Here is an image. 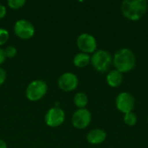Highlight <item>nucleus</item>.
Listing matches in <instances>:
<instances>
[{
  "label": "nucleus",
  "instance_id": "nucleus-1",
  "mask_svg": "<svg viewBox=\"0 0 148 148\" xmlns=\"http://www.w3.org/2000/svg\"><path fill=\"white\" fill-rule=\"evenodd\" d=\"M148 9L146 0H125L121 3V13L131 21H138L144 16Z\"/></svg>",
  "mask_w": 148,
  "mask_h": 148
},
{
  "label": "nucleus",
  "instance_id": "nucleus-2",
  "mask_svg": "<svg viewBox=\"0 0 148 148\" xmlns=\"http://www.w3.org/2000/svg\"><path fill=\"white\" fill-rule=\"evenodd\" d=\"M113 63L116 70L123 74L129 72L134 69L136 64V58L131 49L127 48H123L119 49L114 54Z\"/></svg>",
  "mask_w": 148,
  "mask_h": 148
},
{
  "label": "nucleus",
  "instance_id": "nucleus-3",
  "mask_svg": "<svg viewBox=\"0 0 148 148\" xmlns=\"http://www.w3.org/2000/svg\"><path fill=\"white\" fill-rule=\"evenodd\" d=\"M48 92V85L46 82L36 79L29 83L25 90L26 98L30 101H37L42 99Z\"/></svg>",
  "mask_w": 148,
  "mask_h": 148
},
{
  "label": "nucleus",
  "instance_id": "nucleus-4",
  "mask_svg": "<svg viewBox=\"0 0 148 148\" xmlns=\"http://www.w3.org/2000/svg\"><path fill=\"white\" fill-rule=\"evenodd\" d=\"M90 62L96 71L104 73L110 68L112 63V56L107 50L100 49L93 53Z\"/></svg>",
  "mask_w": 148,
  "mask_h": 148
},
{
  "label": "nucleus",
  "instance_id": "nucleus-5",
  "mask_svg": "<svg viewBox=\"0 0 148 148\" xmlns=\"http://www.w3.org/2000/svg\"><path fill=\"white\" fill-rule=\"evenodd\" d=\"M13 30L15 35L22 40L30 39L35 35V27L27 19L17 20L14 24Z\"/></svg>",
  "mask_w": 148,
  "mask_h": 148
},
{
  "label": "nucleus",
  "instance_id": "nucleus-6",
  "mask_svg": "<svg viewBox=\"0 0 148 148\" xmlns=\"http://www.w3.org/2000/svg\"><path fill=\"white\" fill-rule=\"evenodd\" d=\"M65 112L59 107H54L49 109L44 116L45 124L49 127H57L63 124L65 121Z\"/></svg>",
  "mask_w": 148,
  "mask_h": 148
},
{
  "label": "nucleus",
  "instance_id": "nucleus-7",
  "mask_svg": "<svg viewBox=\"0 0 148 148\" xmlns=\"http://www.w3.org/2000/svg\"><path fill=\"white\" fill-rule=\"evenodd\" d=\"M76 44L81 52L88 55L95 53L97 49V42L95 37L88 33L81 34L77 37Z\"/></svg>",
  "mask_w": 148,
  "mask_h": 148
},
{
  "label": "nucleus",
  "instance_id": "nucleus-8",
  "mask_svg": "<svg viewBox=\"0 0 148 148\" xmlns=\"http://www.w3.org/2000/svg\"><path fill=\"white\" fill-rule=\"evenodd\" d=\"M115 106L120 112L127 114L134 110L135 107V100L131 94L122 92L117 95L115 99Z\"/></svg>",
  "mask_w": 148,
  "mask_h": 148
},
{
  "label": "nucleus",
  "instance_id": "nucleus-9",
  "mask_svg": "<svg viewBox=\"0 0 148 148\" xmlns=\"http://www.w3.org/2000/svg\"><path fill=\"white\" fill-rule=\"evenodd\" d=\"M79 80L76 75L71 72H66L62 74L57 81L58 87L64 92H72L78 87Z\"/></svg>",
  "mask_w": 148,
  "mask_h": 148
},
{
  "label": "nucleus",
  "instance_id": "nucleus-10",
  "mask_svg": "<svg viewBox=\"0 0 148 148\" xmlns=\"http://www.w3.org/2000/svg\"><path fill=\"white\" fill-rule=\"evenodd\" d=\"M92 121V114L87 108L77 109L72 116V125L77 129H84L88 127Z\"/></svg>",
  "mask_w": 148,
  "mask_h": 148
},
{
  "label": "nucleus",
  "instance_id": "nucleus-11",
  "mask_svg": "<svg viewBox=\"0 0 148 148\" xmlns=\"http://www.w3.org/2000/svg\"><path fill=\"white\" fill-rule=\"evenodd\" d=\"M106 138V132L101 128L93 129L87 134V141L91 145H100L105 141Z\"/></svg>",
  "mask_w": 148,
  "mask_h": 148
},
{
  "label": "nucleus",
  "instance_id": "nucleus-12",
  "mask_svg": "<svg viewBox=\"0 0 148 148\" xmlns=\"http://www.w3.org/2000/svg\"><path fill=\"white\" fill-rule=\"evenodd\" d=\"M106 81L108 86L112 88H117L121 86V83L123 82V75L122 73L119 72L116 69L112 70L108 74L106 77Z\"/></svg>",
  "mask_w": 148,
  "mask_h": 148
},
{
  "label": "nucleus",
  "instance_id": "nucleus-13",
  "mask_svg": "<svg viewBox=\"0 0 148 148\" xmlns=\"http://www.w3.org/2000/svg\"><path fill=\"white\" fill-rule=\"evenodd\" d=\"M90 61H91L90 56L88 54L82 53V52L76 54L75 56V57L73 58L74 65L77 68H80V69L87 67L90 63Z\"/></svg>",
  "mask_w": 148,
  "mask_h": 148
},
{
  "label": "nucleus",
  "instance_id": "nucleus-14",
  "mask_svg": "<svg viewBox=\"0 0 148 148\" xmlns=\"http://www.w3.org/2000/svg\"><path fill=\"white\" fill-rule=\"evenodd\" d=\"M74 104L76 108H78V109H82V108H85L86 106L88 103V95L83 93V92H78L75 95L74 99H73Z\"/></svg>",
  "mask_w": 148,
  "mask_h": 148
},
{
  "label": "nucleus",
  "instance_id": "nucleus-15",
  "mask_svg": "<svg viewBox=\"0 0 148 148\" xmlns=\"http://www.w3.org/2000/svg\"><path fill=\"white\" fill-rule=\"evenodd\" d=\"M124 122L128 127H133L137 123V115L134 112H129L125 114Z\"/></svg>",
  "mask_w": 148,
  "mask_h": 148
},
{
  "label": "nucleus",
  "instance_id": "nucleus-16",
  "mask_svg": "<svg viewBox=\"0 0 148 148\" xmlns=\"http://www.w3.org/2000/svg\"><path fill=\"white\" fill-rule=\"evenodd\" d=\"M26 3L25 0H8L7 4L12 10H19Z\"/></svg>",
  "mask_w": 148,
  "mask_h": 148
},
{
  "label": "nucleus",
  "instance_id": "nucleus-17",
  "mask_svg": "<svg viewBox=\"0 0 148 148\" xmlns=\"http://www.w3.org/2000/svg\"><path fill=\"white\" fill-rule=\"evenodd\" d=\"M3 50H4V54H5L6 58H14L17 54L16 48L14 46H11V45L7 46Z\"/></svg>",
  "mask_w": 148,
  "mask_h": 148
},
{
  "label": "nucleus",
  "instance_id": "nucleus-18",
  "mask_svg": "<svg viewBox=\"0 0 148 148\" xmlns=\"http://www.w3.org/2000/svg\"><path fill=\"white\" fill-rule=\"evenodd\" d=\"M9 31L3 28H0V46L5 44L7 41L9 40Z\"/></svg>",
  "mask_w": 148,
  "mask_h": 148
},
{
  "label": "nucleus",
  "instance_id": "nucleus-19",
  "mask_svg": "<svg viewBox=\"0 0 148 148\" xmlns=\"http://www.w3.org/2000/svg\"><path fill=\"white\" fill-rule=\"evenodd\" d=\"M6 78H7L6 71H5L3 68L0 67V86H2V85L4 83Z\"/></svg>",
  "mask_w": 148,
  "mask_h": 148
},
{
  "label": "nucleus",
  "instance_id": "nucleus-20",
  "mask_svg": "<svg viewBox=\"0 0 148 148\" xmlns=\"http://www.w3.org/2000/svg\"><path fill=\"white\" fill-rule=\"evenodd\" d=\"M6 12H7V9H6V7H5L3 4L0 3V20H1V19H3V18L5 16Z\"/></svg>",
  "mask_w": 148,
  "mask_h": 148
},
{
  "label": "nucleus",
  "instance_id": "nucleus-21",
  "mask_svg": "<svg viewBox=\"0 0 148 148\" xmlns=\"http://www.w3.org/2000/svg\"><path fill=\"white\" fill-rule=\"evenodd\" d=\"M5 59H6V56L4 54V50L3 49L0 48V65H2L5 62Z\"/></svg>",
  "mask_w": 148,
  "mask_h": 148
},
{
  "label": "nucleus",
  "instance_id": "nucleus-22",
  "mask_svg": "<svg viewBox=\"0 0 148 148\" xmlns=\"http://www.w3.org/2000/svg\"><path fill=\"white\" fill-rule=\"evenodd\" d=\"M0 148H8L7 143L2 139H0Z\"/></svg>",
  "mask_w": 148,
  "mask_h": 148
},
{
  "label": "nucleus",
  "instance_id": "nucleus-23",
  "mask_svg": "<svg viewBox=\"0 0 148 148\" xmlns=\"http://www.w3.org/2000/svg\"><path fill=\"white\" fill-rule=\"evenodd\" d=\"M147 122H148V117H147Z\"/></svg>",
  "mask_w": 148,
  "mask_h": 148
}]
</instances>
